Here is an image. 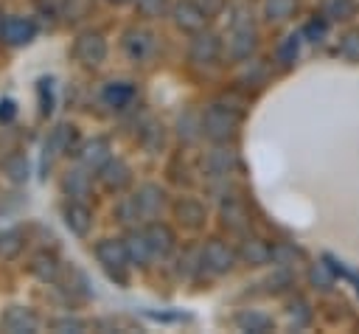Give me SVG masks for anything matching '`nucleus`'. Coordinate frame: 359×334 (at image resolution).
Returning <instances> with one entry per match:
<instances>
[{"label":"nucleus","mask_w":359,"mask_h":334,"mask_svg":"<svg viewBox=\"0 0 359 334\" xmlns=\"http://www.w3.org/2000/svg\"><path fill=\"white\" fill-rule=\"evenodd\" d=\"M258 45V34L252 28V14L247 8H236L230 17V36H227V53L236 62H244L252 56Z\"/></svg>","instance_id":"f257e3e1"},{"label":"nucleus","mask_w":359,"mask_h":334,"mask_svg":"<svg viewBox=\"0 0 359 334\" xmlns=\"http://www.w3.org/2000/svg\"><path fill=\"white\" fill-rule=\"evenodd\" d=\"M238 132V112L227 104H213L202 112V135L213 143H227Z\"/></svg>","instance_id":"f03ea898"},{"label":"nucleus","mask_w":359,"mask_h":334,"mask_svg":"<svg viewBox=\"0 0 359 334\" xmlns=\"http://www.w3.org/2000/svg\"><path fill=\"white\" fill-rule=\"evenodd\" d=\"M95 258L109 272V278H118L121 283H126V267L132 261H129V250L123 239H101L95 244Z\"/></svg>","instance_id":"7ed1b4c3"},{"label":"nucleus","mask_w":359,"mask_h":334,"mask_svg":"<svg viewBox=\"0 0 359 334\" xmlns=\"http://www.w3.org/2000/svg\"><path fill=\"white\" fill-rule=\"evenodd\" d=\"M34 36H36V22H34L31 17L8 14V17L0 20V39H3L6 45L20 48V45L34 42Z\"/></svg>","instance_id":"20e7f679"},{"label":"nucleus","mask_w":359,"mask_h":334,"mask_svg":"<svg viewBox=\"0 0 359 334\" xmlns=\"http://www.w3.org/2000/svg\"><path fill=\"white\" fill-rule=\"evenodd\" d=\"M73 56L87 67L101 65L107 59V39L98 31H81L73 42Z\"/></svg>","instance_id":"39448f33"},{"label":"nucleus","mask_w":359,"mask_h":334,"mask_svg":"<svg viewBox=\"0 0 359 334\" xmlns=\"http://www.w3.org/2000/svg\"><path fill=\"white\" fill-rule=\"evenodd\" d=\"M236 258H238V253H236L230 244L219 241V239H210V241H205V247H202V267L210 269L213 275L230 272V269L236 267Z\"/></svg>","instance_id":"423d86ee"},{"label":"nucleus","mask_w":359,"mask_h":334,"mask_svg":"<svg viewBox=\"0 0 359 334\" xmlns=\"http://www.w3.org/2000/svg\"><path fill=\"white\" fill-rule=\"evenodd\" d=\"M222 53V39L213 34V31H196L191 45H188V59L194 65H213Z\"/></svg>","instance_id":"0eeeda50"},{"label":"nucleus","mask_w":359,"mask_h":334,"mask_svg":"<svg viewBox=\"0 0 359 334\" xmlns=\"http://www.w3.org/2000/svg\"><path fill=\"white\" fill-rule=\"evenodd\" d=\"M62 219H65V227L79 239H84L93 227V211L81 199H67L62 205Z\"/></svg>","instance_id":"6e6552de"},{"label":"nucleus","mask_w":359,"mask_h":334,"mask_svg":"<svg viewBox=\"0 0 359 334\" xmlns=\"http://www.w3.org/2000/svg\"><path fill=\"white\" fill-rule=\"evenodd\" d=\"M154 48H157V42H154V34H151V31L137 28V25L123 31V51H126L129 59L146 62V59L154 53Z\"/></svg>","instance_id":"1a4fd4ad"},{"label":"nucleus","mask_w":359,"mask_h":334,"mask_svg":"<svg viewBox=\"0 0 359 334\" xmlns=\"http://www.w3.org/2000/svg\"><path fill=\"white\" fill-rule=\"evenodd\" d=\"M79 163L87 168V171H98L109 157H112V146L107 138H90L79 146Z\"/></svg>","instance_id":"9d476101"},{"label":"nucleus","mask_w":359,"mask_h":334,"mask_svg":"<svg viewBox=\"0 0 359 334\" xmlns=\"http://www.w3.org/2000/svg\"><path fill=\"white\" fill-rule=\"evenodd\" d=\"M98 180L107 191H123L132 182V168L129 163H123L121 157H109L101 168H98Z\"/></svg>","instance_id":"9b49d317"},{"label":"nucleus","mask_w":359,"mask_h":334,"mask_svg":"<svg viewBox=\"0 0 359 334\" xmlns=\"http://www.w3.org/2000/svg\"><path fill=\"white\" fill-rule=\"evenodd\" d=\"M171 17H174V25L188 31V34H196L205 28L208 22V14L194 3V0H180L174 8H171Z\"/></svg>","instance_id":"f8f14e48"},{"label":"nucleus","mask_w":359,"mask_h":334,"mask_svg":"<svg viewBox=\"0 0 359 334\" xmlns=\"http://www.w3.org/2000/svg\"><path fill=\"white\" fill-rule=\"evenodd\" d=\"M202 166H205V171H208L210 177H227V174H233V171H236L238 157H236V152H233V149H227V146L216 143V149H210V152L205 154Z\"/></svg>","instance_id":"ddd939ff"},{"label":"nucleus","mask_w":359,"mask_h":334,"mask_svg":"<svg viewBox=\"0 0 359 334\" xmlns=\"http://www.w3.org/2000/svg\"><path fill=\"white\" fill-rule=\"evenodd\" d=\"M79 146H81V140H79V129H76L73 123H59V126H53V129H50V138H48V143H45V149L53 152V154H70V152L76 154Z\"/></svg>","instance_id":"4468645a"},{"label":"nucleus","mask_w":359,"mask_h":334,"mask_svg":"<svg viewBox=\"0 0 359 334\" xmlns=\"http://www.w3.org/2000/svg\"><path fill=\"white\" fill-rule=\"evenodd\" d=\"M28 269H31V275H34L36 281H42V283H53V281H59V275H62V264H59L56 253H50V250L34 253L31 261H28Z\"/></svg>","instance_id":"2eb2a0df"},{"label":"nucleus","mask_w":359,"mask_h":334,"mask_svg":"<svg viewBox=\"0 0 359 334\" xmlns=\"http://www.w3.org/2000/svg\"><path fill=\"white\" fill-rule=\"evenodd\" d=\"M143 233H146V239H149V247H151L154 258H165V255L174 250V244H177L174 230H171L168 225H163V222H149V225L143 227Z\"/></svg>","instance_id":"dca6fc26"},{"label":"nucleus","mask_w":359,"mask_h":334,"mask_svg":"<svg viewBox=\"0 0 359 334\" xmlns=\"http://www.w3.org/2000/svg\"><path fill=\"white\" fill-rule=\"evenodd\" d=\"M0 323H3V328L11 331V334H31V331H36V326H39L36 314H34L28 306H11V309H6L3 317H0Z\"/></svg>","instance_id":"f3484780"},{"label":"nucleus","mask_w":359,"mask_h":334,"mask_svg":"<svg viewBox=\"0 0 359 334\" xmlns=\"http://www.w3.org/2000/svg\"><path fill=\"white\" fill-rule=\"evenodd\" d=\"M135 101V84L132 81H107L101 87V104L109 109H126Z\"/></svg>","instance_id":"a211bd4d"},{"label":"nucleus","mask_w":359,"mask_h":334,"mask_svg":"<svg viewBox=\"0 0 359 334\" xmlns=\"http://www.w3.org/2000/svg\"><path fill=\"white\" fill-rule=\"evenodd\" d=\"M135 196H137V202H140L143 219H151V216H157V213L163 211V205H165V191H163L160 185H154V182H146V185H140Z\"/></svg>","instance_id":"6ab92c4d"},{"label":"nucleus","mask_w":359,"mask_h":334,"mask_svg":"<svg viewBox=\"0 0 359 334\" xmlns=\"http://www.w3.org/2000/svg\"><path fill=\"white\" fill-rule=\"evenodd\" d=\"M238 258L247 261V264H252V267H261V264H269L272 261V247L266 241H261V239L247 236L241 241V247H238Z\"/></svg>","instance_id":"aec40b11"},{"label":"nucleus","mask_w":359,"mask_h":334,"mask_svg":"<svg viewBox=\"0 0 359 334\" xmlns=\"http://www.w3.org/2000/svg\"><path fill=\"white\" fill-rule=\"evenodd\" d=\"M123 241H126V250H129V261H132V264L146 267V264L154 258V253H151L149 239H146V233H143V230H129Z\"/></svg>","instance_id":"412c9836"},{"label":"nucleus","mask_w":359,"mask_h":334,"mask_svg":"<svg viewBox=\"0 0 359 334\" xmlns=\"http://www.w3.org/2000/svg\"><path fill=\"white\" fill-rule=\"evenodd\" d=\"M62 188H65V194H67L70 199H84V196L90 194V188H93V180H90V174H87V168L81 166V168H73V171L65 174Z\"/></svg>","instance_id":"4be33fe9"},{"label":"nucleus","mask_w":359,"mask_h":334,"mask_svg":"<svg viewBox=\"0 0 359 334\" xmlns=\"http://www.w3.org/2000/svg\"><path fill=\"white\" fill-rule=\"evenodd\" d=\"M3 174H6L14 185H25L28 177H31V163H28V157H25L22 152L8 154V157L3 160Z\"/></svg>","instance_id":"5701e85b"},{"label":"nucleus","mask_w":359,"mask_h":334,"mask_svg":"<svg viewBox=\"0 0 359 334\" xmlns=\"http://www.w3.org/2000/svg\"><path fill=\"white\" fill-rule=\"evenodd\" d=\"M236 326H238L241 331L264 334V331H269V328H272V317H269V314H264V312H258V309H241V312L236 314Z\"/></svg>","instance_id":"b1692460"},{"label":"nucleus","mask_w":359,"mask_h":334,"mask_svg":"<svg viewBox=\"0 0 359 334\" xmlns=\"http://www.w3.org/2000/svg\"><path fill=\"white\" fill-rule=\"evenodd\" d=\"M174 213H177V219H180L185 227H199V225L205 222V208H202V202H196V199H191V196H182V199L174 205Z\"/></svg>","instance_id":"393cba45"},{"label":"nucleus","mask_w":359,"mask_h":334,"mask_svg":"<svg viewBox=\"0 0 359 334\" xmlns=\"http://www.w3.org/2000/svg\"><path fill=\"white\" fill-rule=\"evenodd\" d=\"M300 39H303V34H286V36L278 42V48H275V62H278L280 67H292V65L297 62V56H300Z\"/></svg>","instance_id":"a878e982"},{"label":"nucleus","mask_w":359,"mask_h":334,"mask_svg":"<svg viewBox=\"0 0 359 334\" xmlns=\"http://www.w3.org/2000/svg\"><path fill=\"white\" fill-rule=\"evenodd\" d=\"M222 222H224L230 230H236V233L247 230V225H250L247 208H244L241 202H236V199H227V202H222Z\"/></svg>","instance_id":"bb28decb"},{"label":"nucleus","mask_w":359,"mask_h":334,"mask_svg":"<svg viewBox=\"0 0 359 334\" xmlns=\"http://www.w3.org/2000/svg\"><path fill=\"white\" fill-rule=\"evenodd\" d=\"M356 14V0H323V17L328 22H342Z\"/></svg>","instance_id":"cd10ccee"},{"label":"nucleus","mask_w":359,"mask_h":334,"mask_svg":"<svg viewBox=\"0 0 359 334\" xmlns=\"http://www.w3.org/2000/svg\"><path fill=\"white\" fill-rule=\"evenodd\" d=\"M334 281H337V272H334V267H331V264L317 261V264H311V267H309V283H311L314 289L328 292V289L334 286Z\"/></svg>","instance_id":"c85d7f7f"},{"label":"nucleus","mask_w":359,"mask_h":334,"mask_svg":"<svg viewBox=\"0 0 359 334\" xmlns=\"http://www.w3.org/2000/svg\"><path fill=\"white\" fill-rule=\"evenodd\" d=\"M22 247H25V236L20 230H14V227L0 230V258H6V261L17 258L22 253Z\"/></svg>","instance_id":"c756f323"},{"label":"nucleus","mask_w":359,"mask_h":334,"mask_svg":"<svg viewBox=\"0 0 359 334\" xmlns=\"http://www.w3.org/2000/svg\"><path fill=\"white\" fill-rule=\"evenodd\" d=\"M297 0H264V17L269 22H283L294 14Z\"/></svg>","instance_id":"7c9ffc66"},{"label":"nucleus","mask_w":359,"mask_h":334,"mask_svg":"<svg viewBox=\"0 0 359 334\" xmlns=\"http://www.w3.org/2000/svg\"><path fill=\"white\" fill-rule=\"evenodd\" d=\"M294 261H303V253L294 247V244H289V241H278V244H272V264H278V267H294Z\"/></svg>","instance_id":"2f4dec72"},{"label":"nucleus","mask_w":359,"mask_h":334,"mask_svg":"<svg viewBox=\"0 0 359 334\" xmlns=\"http://www.w3.org/2000/svg\"><path fill=\"white\" fill-rule=\"evenodd\" d=\"M286 317H289V323H292L294 328H306V326L311 323V306H309L303 298H294V300H289V306H286Z\"/></svg>","instance_id":"473e14b6"},{"label":"nucleus","mask_w":359,"mask_h":334,"mask_svg":"<svg viewBox=\"0 0 359 334\" xmlns=\"http://www.w3.org/2000/svg\"><path fill=\"white\" fill-rule=\"evenodd\" d=\"M36 98H39V112L48 118L50 112H53V79L50 76H42L39 81H36Z\"/></svg>","instance_id":"72a5a7b5"},{"label":"nucleus","mask_w":359,"mask_h":334,"mask_svg":"<svg viewBox=\"0 0 359 334\" xmlns=\"http://www.w3.org/2000/svg\"><path fill=\"white\" fill-rule=\"evenodd\" d=\"M115 213H118V219H121L123 225H132V222L143 219V211H140V202H137V196H123V199L118 202Z\"/></svg>","instance_id":"f704fd0d"},{"label":"nucleus","mask_w":359,"mask_h":334,"mask_svg":"<svg viewBox=\"0 0 359 334\" xmlns=\"http://www.w3.org/2000/svg\"><path fill=\"white\" fill-rule=\"evenodd\" d=\"M180 129V138L182 140H196L199 135H202V115H191V112H185L182 118H180V123H177Z\"/></svg>","instance_id":"c9c22d12"},{"label":"nucleus","mask_w":359,"mask_h":334,"mask_svg":"<svg viewBox=\"0 0 359 334\" xmlns=\"http://www.w3.org/2000/svg\"><path fill=\"white\" fill-rule=\"evenodd\" d=\"M303 39H309V42H323L325 39V34H328V20L325 17H311L306 25H303Z\"/></svg>","instance_id":"e433bc0d"},{"label":"nucleus","mask_w":359,"mask_h":334,"mask_svg":"<svg viewBox=\"0 0 359 334\" xmlns=\"http://www.w3.org/2000/svg\"><path fill=\"white\" fill-rule=\"evenodd\" d=\"M339 56L348 62H359V31H348L339 39Z\"/></svg>","instance_id":"4c0bfd02"},{"label":"nucleus","mask_w":359,"mask_h":334,"mask_svg":"<svg viewBox=\"0 0 359 334\" xmlns=\"http://www.w3.org/2000/svg\"><path fill=\"white\" fill-rule=\"evenodd\" d=\"M53 326V331H65V334H79V331H84L87 328V323L84 320H79V317H59V320H53L50 323Z\"/></svg>","instance_id":"58836bf2"},{"label":"nucleus","mask_w":359,"mask_h":334,"mask_svg":"<svg viewBox=\"0 0 359 334\" xmlns=\"http://www.w3.org/2000/svg\"><path fill=\"white\" fill-rule=\"evenodd\" d=\"M135 3L143 17H160L168 8V0H135Z\"/></svg>","instance_id":"ea45409f"},{"label":"nucleus","mask_w":359,"mask_h":334,"mask_svg":"<svg viewBox=\"0 0 359 334\" xmlns=\"http://www.w3.org/2000/svg\"><path fill=\"white\" fill-rule=\"evenodd\" d=\"M205 14H208V20H213V17H219L222 11H224V6H227V0H194Z\"/></svg>","instance_id":"a19ab883"},{"label":"nucleus","mask_w":359,"mask_h":334,"mask_svg":"<svg viewBox=\"0 0 359 334\" xmlns=\"http://www.w3.org/2000/svg\"><path fill=\"white\" fill-rule=\"evenodd\" d=\"M36 8L48 17H56L62 8H65V0H36Z\"/></svg>","instance_id":"79ce46f5"},{"label":"nucleus","mask_w":359,"mask_h":334,"mask_svg":"<svg viewBox=\"0 0 359 334\" xmlns=\"http://www.w3.org/2000/svg\"><path fill=\"white\" fill-rule=\"evenodd\" d=\"M14 115H17V104L11 98H3L0 101V123H11Z\"/></svg>","instance_id":"37998d69"},{"label":"nucleus","mask_w":359,"mask_h":334,"mask_svg":"<svg viewBox=\"0 0 359 334\" xmlns=\"http://www.w3.org/2000/svg\"><path fill=\"white\" fill-rule=\"evenodd\" d=\"M107 3H115V6H123V3H132V0H107Z\"/></svg>","instance_id":"c03bdc74"}]
</instances>
